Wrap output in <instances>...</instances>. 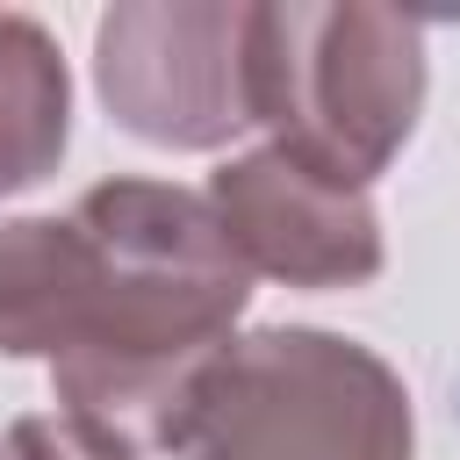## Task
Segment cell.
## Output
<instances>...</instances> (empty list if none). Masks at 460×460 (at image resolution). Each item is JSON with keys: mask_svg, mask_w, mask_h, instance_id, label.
<instances>
[{"mask_svg": "<svg viewBox=\"0 0 460 460\" xmlns=\"http://www.w3.org/2000/svg\"><path fill=\"white\" fill-rule=\"evenodd\" d=\"M244 302L252 266L208 194L165 180H101L72 216L0 223V359H43L58 410L129 460L187 446Z\"/></svg>", "mask_w": 460, "mask_h": 460, "instance_id": "obj_1", "label": "cell"}, {"mask_svg": "<svg viewBox=\"0 0 460 460\" xmlns=\"http://www.w3.org/2000/svg\"><path fill=\"white\" fill-rule=\"evenodd\" d=\"M424 108V22L374 0L252 7V122L309 172L359 187L410 144Z\"/></svg>", "mask_w": 460, "mask_h": 460, "instance_id": "obj_2", "label": "cell"}, {"mask_svg": "<svg viewBox=\"0 0 460 460\" xmlns=\"http://www.w3.org/2000/svg\"><path fill=\"white\" fill-rule=\"evenodd\" d=\"M410 388L359 338L273 323L201 381L187 460H410Z\"/></svg>", "mask_w": 460, "mask_h": 460, "instance_id": "obj_3", "label": "cell"}, {"mask_svg": "<svg viewBox=\"0 0 460 460\" xmlns=\"http://www.w3.org/2000/svg\"><path fill=\"white\" fill-rule=\"evenodd\" d=\"M93 86L108 115L158 151H216L252 129V7L129 0L93 29Z\"/></svg>", "mask_w": 460, "mask_h": 460, "instance_id": "obj_4", "label": "cell"}, {"mask_svg": "<svg viewBox=\"0 0 460 460\" xmlns=\"http://www.w3.org/2000/svg\"><path fill=\"white\" fill-rule=\"evenodd\" d=\"M208 208L237 259L288 288H367L381 273V216L359 187H338L280 144L230 158L208 180Z\"/></svg>", "mask_w": 460, "mask_h": 460, "instance_id": "obj_5", "label": "cell"}, {"mask_svg": "<svg viewBox=\"0 0 460 460\" xmlns=\"http://www.w3.org/2000/svg\"><path fill=\"white\" fill-rule=\"evenodd\" d=\"M72 137V79L43 22L0 14V194L58 172Z\"/></svg>", "mask_w": 460, "mask_h": 460, "instance_id": "obj_6", "label": "cell"}, {"mask_svg": "<svg viewBox=\"0 0 460 460\" xmlns=\"http://www.w3.org/2000/svg\"><path fill=\"white\" fill-rule=\"evenodd\" d=\"M0 460H129L115 438H101L93 424L50 410V417H14L0 438Z\"/></svg>", "mask_w": 460, "mask_h": 460, "instance_id": "obj_7", "label": "cell"}]
</instances>
